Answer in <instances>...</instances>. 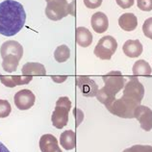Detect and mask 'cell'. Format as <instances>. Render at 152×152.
Listing matches in <instances>:
<instances>
[{"label": "cell", "mask_w": 152, "mask_h": 152, "mask_svg": "<svg viewBox=\"0 0 152 152\" xmlns=\"http://www.w3.org/2000/svg\"><path fill=\"white\" fill-rule=\"evenodd\" d=\"M26 21L22 4L15 0H4L0 3V34L5 37L17 35Z\"/></svg>", "instance_id": "obj_1"}, {"label": "cell", "mask_w": 152, "mask_h": 152, "mask_svg": "<svg viewBox=\"0 0 152 152\" xmlns=\"http://www.w3.org/2000/svg\"><path fill=\"white\" fill-rule=\"evenodd\" d=\"M45 1L47 2L45 15L51 20H61L67 15H74V1L70 4L67 3L66 0H45Z\"/></svg>", "instance_id": "obj_2"}, {"label": "cell", "mask_w": 152, "mask_h": 152, "mask_svg": "<svg viewBox=\"0 0 152 152\" xmlns=\"http://www.w3.org/2000/svg\"><path fill=\"white\" fill-rule=\"evenodd\" d=\"M139 105L141 104L122 95L121 98L115 99L111 105L106 108L112 115H115L117 117L122 118H134L135 109Z\"/></svg>", "instance_id": "obj_3"}, {"label": "cell", "mask_w": 152, "mask_h": 152, "mask_svg": "<svg viewBox=\"0 0 152 152\" xmlns=\"http://www.w3.org/2000/svg\"><path fill=\"white\" fill-rule=\"evenodd\" d=\"M71 109V101L69 97L62 96L56 101V107L51 115L53 126L62 129L69 122V112Z\"/></svg>", "instance_id": "obj_4"}, {"label": "cell", "mask_w": 152, "mask_h": 152, "mask_svg": "<svg viewBox=\"0 0 152 152\" xmlns=\"http://www.w3.org/2000/svg\"><path fill=\"white\" fill-rule=\"evenodd\" d=\"M118 49V42L112 36H104L98 41L94 53L101 60H110Z\"/></svg>", "instance_id": "obj_5"}, {"label": "cell", "mask_w": 152, "mask_h": 152, "mask_svg": "<svg viewBox=\"0 0 152 152\" xmlns=\"http://www.w3.org/2000/svg\"><path fill=\"white\" fill-rule=\"evenodd\" d=\"M143 95H145V87L139 81L138 78L132 77L129 79V81L125 83L124 89H123V96L141 104Z\"/></svg>", "instance_id": "obj_6"}, {"label": "cell", "mask_w": 152, "mask_h": 152, "mask_svg": "<svg viewBox=\"0 0 152 152\" xmlns=\"http://www.w3.org/2000/svg\"><path fill=\"white\" fill-rule=\"evenodd\" d=\"M103 81L107 89L115 94H118L126 83V80L124 77H122L121 71H111L107 75L103 76Z\"/></svg>", "instance_id": "obj_7"}, {"label": "cell", "mask_w": 152, "mask_h": 152, "mask_svg": "<svg viewBox=\"0 0 152 152\" xmlns=\"http://www.w3.org/2000/svg\"><path fill=\"white\" fill-rule=\"evenodd\" d=\"M134 118L141 124L143 130L148 132L152 129V110L145 105H139L135 109Z\"/></svg>", "instance_id": "obj_8"}, {"label": "cell", "mask_w": 152, "mask_h": 152, "mask_svg": "<svg viewBox=\"0 0 152 152\" xmlns=\"http://www.w3.org/2000/svg\"><path fill=\"white\" fill-rule=\"evenodd\" d=\"M14 101L19 110H28L35 104L36 96L32 91L24 89L15 94Z\"/></svg>", "instance_id": "obj_9"}, {"label": "cell", "mask_w": 152, "mask_h": 152, "mask_svg": "<svg viewBox=\"0 0 152 152\" xmlns=\"http://www.w3.org/2000/svg\"><path fill=\"white\" fill-rule=\"evenodd\" d=\"M76 83L84 96L93 97L96 95L98 91V86L93 79L87 77V76H80L77 78Z\"/></svg>", "instance_id": "obj_10"}, {"label": "cell", "mask_w": 152, "mask_h": 152, "mask_svg": "<svg viewBox=\"0 0 152 152\" xmlns=\"http://www.w3.org/2000/svg\"><path fill=\"white\" fill-rule=\"evenodd\" d=\"M0 54L2 59L7 55H15L20 60L23 56V47L17 41H7L1 45Z\"/></svg>", "instance_id": "obj_11"}, {"label": "cell", "mask_w": 152, "mask_h": 152, "mask_svg": "<svg viewBox=\"0 0 152 152\" xmlns=\"http://www.w3.org/2000/svg\"><path fill=\"white\" fill-rule=\"evenodd\" d=\"M91 24L93 29L96 33L102 34L109 28V19H108L107 15L102 12H96L91 15Z\"/></svg>", "instance_id": "obj_12"}, {"label": "cell", "mask_w": 152, "mask_h": 152, "mask_svg": "<svg viewBox=\"0 0 152 152\" xmlns=\"http://www.w3.org/2000/svg\"><path fill=\"white\" fill-rule=\"evenodd\" d=\"M39 148L42 152H63L58 145L57 139L51 134H45L39 139Z\"/></svg>", "instance_id": "obj_13"}, {"label": "cell", "mask_w": 152, "mask_h": 152, "mask_svg": "<svg viewBox=\"0 0 152 152\" xmlns=\"http://www.w3.org/2000/svg\"><path fill=\"white\" fill-rule=\"evenodd\" d=\"M123 53L129 58H137L142 53V45L139 39H128L122 46Z\"/></svg>", "instance_id": "obj_14"}, {"label": "cell", "mask_w": 152, "mask_h": 152, "mask_svg": "<svg viewBox=\"0 0 152 152\" xmlns=\"http://www.w3.org/2000/svg\"><path fill=\"white\" fill-rule=\"evenodd\" d=\"M33 76H3L0 75V81L2 82L4 86L14 88L15 86H20V85H26L30 81H32Z\"/></svg>", "instance_id": "obj_15"}, {"label": "cell", "mask_w": 152, "mask_h": 152, "mask_svg": "<svg viewBox=\"0 0 152 152\" xmlns=\"http://www.w3.org/2000/svg\"><path fill=\"white\" fill-rule=\"evenodd\" d=\"M118 25L123 31L131 32L138 27V18L132 13H125L118 18Z\"/></svg>", "instance_id": "obj_16"}, {"label": "cell", "mask_w": 152, "mask_h": 152, "mask_svg": "<svg viewBox=\"0 0 152 152\" xmlns=\"http://www.w3.org/2000/svg\"><path fill=\"white\" fill-rule=\"evenodd\" d=\"M93 35L85 27H78L76 29V42L81 47H88L93 42Z\"/></svg>", "instance_id": "obj_17"}, {"label": "cell", "mask_w": 152, "mask_h": 152, "mask_svg": "<svg viewBox=\"0 0 152 152\" xmlns=\"http://www.w3.org/2000/svg\"><path fill=\"white\" fill-rule=\"evenodd\" d=\"M21 72L23 75H45L46 69L43 65L39 63H27L22 66Z\"/></svg>", "instance_id": "obj_18"}, {"label": "cell", "mask_w": 152, "mask_h": 152, "mask_svg": "<svg viewBox=\"0 0 152 152\" xmlns=\"http://www.w3.org/2000/svg\"><path fill=\"white\" fill-rule=\"evenodd\" d=\"M60 143L66 150H71L75 147V133L72 130L63 132L60 137Z\"/></svg>", "instance_id": "obj_19"}, {"label": "cell", "mask_w": 152, "mask_h": 152, "mask_svg": "<svg viewBox=\"0 0 152 152\" xmlns=\"http://www.w3.org/2000/svg\"><path fill=\"white\" fill-rule=\"evenodd\" d=\"M115 95L114 93H112L110 90H108L107 88L104 86L103 88H101L100 90H98L97 94H96V98L99 102H101L102 104L105 105V107H108L109 105H111L115 100Z\"/></svg>", "instance_id": "obj_20"}, {"label": "cell", "mask_w": 152, "mask_h": 152, "mask_svg": "<svg viewBox=\"0 0 152 152\" xmlns=\"http://www.w3.org/2000/svg\"><path fill=\"white\" fill-rule=\"evenodd\" d=\"M19 60L17 56L15 55H7L3 58V62H2V67L3 69L7 71V72L12 73L14 71L17 70L18 64H19Z\"/></svg>", "instance_id": "obj_21"}, {"label": "cell", "mask_w": 152, "mask_h": 152, "mask_svg": "<svg viewBox=\"0 0 152 152\" xmlns=\"http://www.w3.org/2000/svg\"><path fill=\"white\" fill-rule=\"evenodd\" d=\"M132 70L134 75H149L152 72L151 66L145 60H139L136 62Z\"/></svg>", "instance_id": "obj_22"}, {"label": "cell", "mask_w": 152, "mask_h": 152, "mask_svg": "<svg viewBox=\"0 0 152 152\" xmlns=\"http://www.w3.org/2000/svg\"><path fill=\"white\" fill-rule=\"evenodd\" d=\"M70 57V49L66 45H59L54 52V58L58 63H65Z\"/></svg>", "instance_id": "obj_23"}, {"label": "cell", "mask_w": 152, "mask_h": 152, "mask_svg": "<svg viewBox=\"0 0 152 152\" xmlns=\"http://www.w3.org/2000/svg\"><path fill=\"white\" fill-rule=\"evenodd\" d=\"M12 107L8 100L5 99H0V118H7L11 114Z\"/></svg>", "instance_id": "obj_24"}, {"label": "cell", "mask_w": 152, "mask_h": 152, "mask_svg": "<svg viewBox=\"0 0 152 152\" xmlns=\"http://www.w3.org/2000/svg\"><path fill=\"white\" fill-rule=\"evenodd\" d=\"M142 32L146 38L152 39V18H147L142 24Z\"/></svg>", "instance_id": "obj_25"}, {"label": "cell", "mask_w": 152, "mask_h": 152, "mask_svg": "<svg viewBox=\"0 0 152 152\" xmlns=\"http://www.w3.org/2000/svg\"><path fill=\"white\" fill-rule=\"evenodd\" d=\"M137 6L143 12L152 11V0H137Z\"/></svg>", "instance_id": "obj_26"}, {"label": "cell", "mask_w": 152, "mask_h": 152, "mask_svg": "<svg viewBox=\"0 0 152 152\" xmlns=\"http://www.w3.org/2000/svg\"><path fill=\"white\" fill-rule=\"evenodd\" d=\"M129 152H152L151 145H136L128 148Z\"/></svg>", "instance_id": "obj_27"}, {"label": "cell", "mask_w": 152, "mask_h": 152, "mask_svg": "<svg viewBox=\"0 0 152 152\" xmlns=\"http://www.w3.org/2000/svg\"><path fill=\"white\" fill-rule=\"evenodd\" d=\"M103 0H84V4L89 9H96L100 7Z\"/></svg>", "instance_id": "obj_28"}, {"label": "cell", "mask_w": 152, "mask_h": 152, "mask_svg": "<svg viewBox=\"0 0 152 152\" xmlns=\"http://www.w3.org/2000/svg\"><path fill=\"white\" fill-rule=\"evenodd\" d=\"M118 5L122 9H128L134 5V0H115Z\"/></svg>", "instance_id": "obj_29"}, {"label": "cell", "mask_w": 152, "mask_h": 152, "mask_svg": "<svg viewBox=\"0 0 152 152\" xmlns=\"http://www.w3.org/2000/svg\"><path fill=\"white\" fill-rule=\"evenodd\" d=\"M52 80H53V81H55L56 83H62V82H64V81H66V76H52Z\"/></svg>", "instance_id": "obj_30"}, {"label": "cell", "mask_w": 152, "mask_h": 152, "mask_svg": "<svg viewBox=\"0 0 152 152\" xmlns=\"http://www.w3.org/2000/svg\"><path fill=\"white\" fill-rule=\"evenodd\" d=\"M0 152H10L9 149H8L5 145H4L1 142H0Z\"/></svg>", "instance_id": "obj_31"}]
</instances>
